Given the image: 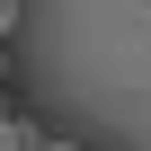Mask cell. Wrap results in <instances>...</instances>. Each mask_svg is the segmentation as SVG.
<instances>
[{
    "label": "cell",
    "mask_w": 151,
    "mask_h": 151,
    "mask_svg": "<svg viewBox=\"0 0 151 151\" xmlns=\"http://www.w3.org/2000/svg\"><path fill=\"white\" fill-rule=\"evenodd\" d=\"M9 27H18V0H0V45H9Z\"/></svg>",
    "instance_id": "2"
},
{
    "label": "cell",
    "mask_w": 151,
    "mask_h": 151,
    "mask_svg": "<svg viewBox=\"0 0 151 151\" xmlns=\"http://www.w3.org/2000/svg\"><path fill=\"white\" fill-rule=\"evenodd\" d=\"M0 89H9V53H0Z\"/></svg>",
    "instance_id": "4"
},
{
    "label": "cell",
    "mask_w": 151,
    "mask_h": 151,
    "mask_svg": "<svg viewBox=\"0 0 151 151\" xmlns=\"http://www.w3.org/2000/svg\"><path fill=\"white\" fill-rule=\"evenodd\" d=\"M0 151H36V124H27L18 107H9V116H0Z\"/></svg>",
    "instance_id": "1"
},
{
    "label": "cell",
    "mask_w": 151,
    "mask_h": 151,
    "mask_svg": "<svg viewBox=\"0 0 151 151\" xmlns=\"http://www.w3.org/2000/svg\"><path fill=\"white\" fill-rule=\"evenodd\" d=\"M36 151H80V142H62V133H53V142H45V133H36Z\"/></svg>",
    "instance_id": "3"
}]
</instances>
